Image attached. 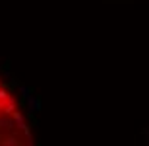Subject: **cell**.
<instances>
[{
  "instance_id": "6da1fadb",
  "label": "cell",
  "mask_w": 149,
  "mask_h": 146,
  "mask_svg": "<svg viewBox=\"0 0 149 146\" xmlns=\"http://www.w3.org/2000/svg\"><path fill=\"white\" fill-rule=\"evenodd\" d=\"M0 146H35L27 119L8 86L0 80Z\"/></svg>"
}]
</instances>
